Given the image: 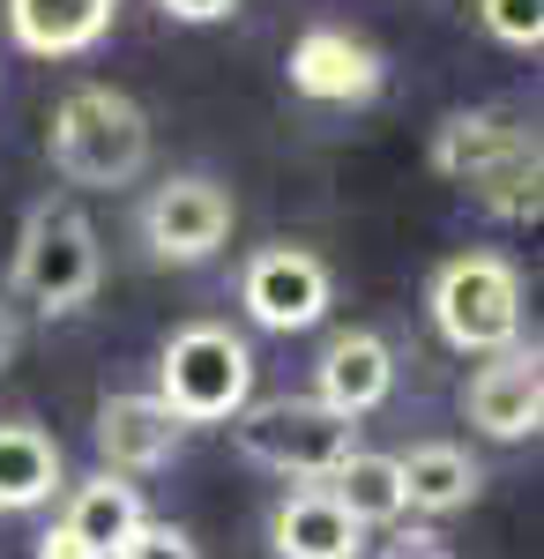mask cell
I'll use <instances>...</instances> for the list:
<instances>
[{
	"label": "cell",
	"instance_id": "obj_15",
	"mask_svg": "<svg viewBox=\"0 0 544 559\" xmlns=\"http://www.w3.org/2000/svg\"><path fill=\"white\" fill-rule=\"evenodd\" d=\"M395 477H403V515H456L485 492V471L448 440H418L411 455H395Z\"/></svg>",
	"mask_w": 544,
	"mask_h": 559
},
{
	"label": "cell",
	"instance_id": "obj_8",
	"mask_svg": "<svg viewBox=\"0 0 544 559\" xmlns=\"http://www.w3.org/2000/svg\"><path fill=\"white\" fill-rule=\"evenodd\" d=\"M284 75H292V90L306 97V105H374L380 83H388V68H380L374 45L351 38V31H335V23L298 31Z\"/></svg>",
	"mask_w": 544,
	"mask_h": 559
},
{
	"label": "cell",
	"instance_id": "obj_9",
	"mask_svg": "<svg viewBox=\"0 0 544 559\" xmlns=\"http://www.w3.org/2000/svg\"><path fill=\"white\" fill-rule=\"evenodd\" d=\"M462 418L485 432V440H537L544 426V366L537 350H500V358H485L470 388H462Z\"/></svg>",
	"mask_w": 544,
	"mask_h": 559
},
{
	"label": "cell",
	"instance_id": "obj_1",
	"mask_svg": "<svg viewBox=\"0 0 544 559\" xmlns=\"http://www.w3.org/2000/svg\"><path fill=\"white\" fill-rule=\"evenodd\" d=\"M45 150L68 187H134L150 173V112L113 83H83L52 105Z\"/></svg>",
	"mask_w": 544,
	"mask_h": 559
},
{
	"label": "cell",
	"instance_id": "obj_23",
	"mask_svg": "<svg viewBox=\"0 0 544 559\" xmlns=\"http://www.w3.org/2000/svg\"><path fill=\"white\" fill-rule=\"evenodd\" d=\"M157 8H165L172 23H194V31H202V23H224L239 0H157Z\"/></svg>",
	"mask_w": 544,
	"mask_h": 559
},
{
	"label": "cell",
	"instance_id": "obj_2",
	"mask_svg": "<svg viewBox=\"0 0 544 559\" xmlns=\"http://www.w3.org/2000/svg\"><path fill=\"white\" fill-rule=\"evenodd\" d=\"M8 284L15 299H31L45 321L60 313H83L105 284V247H97V224L75 202H38L15 231V261H8Z\"/></svg>",
	"mask_w": 544,
	"mask_h": 559
},
{
	"label": "cell",
	"instance_id": "obj_14",
	"mask_svg": "<svg viewBox=\"0 0 544 559\" xmlns=\"http://www.w3.org/2000/svg\"><path fill=\"white\" fill-rule=\"evenodd\" d=\"M269 552L276 559H358L366 552V530L343 515L321 485H306L292 500H276V515H269Z\"/></svg>",
	"mask_w": 544,
	"mask_h": 559
},
{
	"label": "cell",
	"instance_id": "obj_18",
	"mask_svg": "<svg viewBox=\"0 0 544 559\" xmlns=\"http://www.w3.org/2000/svg\"><path fill=\"white\" fill-rule=\"evenodd\" d=\"M321 492H329L358 530H395V522H403V477H395V455L358 448L351 463H335V471L321 477Z\"/></svg>",
	"mask_w": 544,
	"mask_h": 559
},
{
	"label": "cell",
	"instance_id": "obj_5",
	"mask_svg": "<svg viewBox=\"0 0 544 559\" xmlns=\"http://www.w3.org/2000/svg\"><path fill=\"white\" fill-rule=\"evenodd\" d=\"M232 432H239V455H247V463H261V471H276V477H314V485H321L335 463L358 455V418H343V411L314 403V395L247 403V411L232 418Z\"/></svg>",
	"mask_w": 544,
	"mask_h": 559
},
{
	"label": "cell",
	"instance_id": "obj_21",
	"mask_svg": "<svg viewBox=\"0 0 544 559\" xmlns=\"http://www.w3.org/2000/svg\"><path fill=\"white\" fill-rule=\"evenodd\" d=\"M120 559H202V552H194V537H187L179 522H142L120 545Z\"/></svg>",
	"mask_w": 544,
	"mask_h": 559
},
{
	"label": "cell",
	"instance_id": "obj_25",
	"mask_svg": "<svg viewBox=\"0 0 544 559\" xmlns=\"http://www.w3.org/2000/svg\"><path fill=\"white\" fill-rule=\"evenodd\" d=\"M31 559H90V552L75 545V537H68V530H60V522H52V530L38 537V552H31Z\"/></svg>",
	"mask_w": 544,
	"mask_h": 559
},
{
	"label": "cell",
	"instance_id": "obj_19",
	"mask_svg": "<svg viewBox=\"0 0 544 559\" xmlns=\"http://www.w3.org/2000/svg\"><path fill=\"white\" fill-rule=\"evenodd\" d=\"M537 179H544L537 150H522V157H507V165H493V173L462 179V194H470L477 210L493 216V224H515V231H522V224H537V210H544Z\"/></svg>",
	"mask_w": 544,
	"mask_h": 559
},
{
	"label": "cell",
	"instance_id": "obj_10",
	"mask_svg": "<svg viewBox=\"0 0 544 559\" xmlns=\"http://www.w3.org/2000/svg\"><path fill=\"white\" fill-rule=\"evenodd\" d=\"M90 440H97L105 471L134 485V477L165 471L172 455H179V440H187V426L172 418V411L157 403V395L127 388V395H105V403H97V426H90Z\"/></svg>",
	"mask_w": 544,
	"mask_h": 559
},
{
	"label": "cell",
	"instance_id": "obj_4",
	"mask_svg": "<svg viewBox=\"0 0 544 559\" xmlns=\"http://www.w3.org/2000/svg\"><path fill=\"white\" fill-rule=\"evenodd\" d=\"M425 313L440 329V344L462 358H500L522 344V276L500 254H456L433 269Z\"/></svg>",
	"mask_w": 544,
	"mask_h": 559
},
{
	"label": "cell",
	"instance_id": "obj_6",
	"mask_svg": "<svg viewBox=\"0 0 544 559\" xmlns=\"http://www.w3.org/2000/svg\"><path fill=\"white\" fill-rule=\"evenodd\" d=\"M232 187L210 173H172L150 202H142V247L165 269H194L232 239Z\"/></svg>",
	"mask_w": 544,
	"mask_h": 559
},
{
	"label": "cell",
	"instance_id": "obj_16",
	"mask_svg": "<svg viewBox=\"0 0 544 559\" xmlns=\"http://www.w3.org/2000/svg\"><path fill=\"white\" fill-rule=\"evenodd\" d=\"M142 492L127 485V477H113V471H97L90 485H75V500H68V515H60V530L83 545L90 559H120V545L142 530Z\"/></svg>",
	"mask_w": 544,
	"mask_h": 559
},
{
	"label": "cell",
	"instance_id": "obj_13",
	"mask_svg": "<svg viewBox=\"0 0 544 559\" xmlns=\"http://www.w3.org/2000/svg\"><path fill=\"white\" fill-rule=\"evenodd\" d=\"M522 150H537V128L530 120H515V112H448L440 128H433V173L440 179H477V173H493V165H507V157H522Z\"/></svg>",
	"mask_w": 544,
	"mask_h": 559
},
{
	"label": "cell",
	"instance_id": "obj_3",
	"mask_svg": "<svg viewBox=\"0 0 544 559\" xmlns=\"http://www.w3.org/2000/svg\"><path fill=\"white\" fill-rule=\"evenodd\" d=\"M179 426H224L253 403V350L247 336H232L224 321H187L165 336V358H157V388Z\"/></svg>",
	"mask_w": 544,
	"mask_h": 559
},
{
	"label": "cell",
	"instance_id": "obj_24",
	"mask_svg": "<svg viewBox=\"0 0 544 559\" xmlns=\"http://www.w3.org/2000/svg\"><path fill=\"white\" fill-rule=\"evenodd\" d=\"M15 358H23V313H15V306L0 299V373H8Z\"/></svg>",
	"mask_w": 544,
	"mask_h": 559
},
{
	"label": "cell",
	"instance_id": "obj_22",
	"mask_svg": "<svg viewBox=\"0 0 544 559\" xmlns=\"http://www.w3.org/2000/svg\"><path fill=\"white\" fill-rule=\"evenodd\" d=\"M374 559H456V552H448L440 530H388V545Z\"/></svg>",
	"mask_w": 544,
	"mask_h": 559
},
{
	"label": "cell",
	"instance_id": "obj_11",
	"mask_svg": "<svg viewBox=\"0 0 544 559\" xmlns=\"http://www.w3.org/2000/svg\"><path fill=\"white\" fill-rule=\"evenodd\" d=\"M388 395H395V350L374 329H335L321 344V366H314V403H329L343 418H366Z\"/></svg>",
	"mask_w": 544,
	"mask_h": 559
},
{
	"label": "cell",
	"instance_id": "obj_12",
	"mask_svg": "<svg viewBox=\"0 0 544 559\" xmlns=\"http://www.w3.org/2000/svg\"><path fill=\"white\" fill-rule=\"evenodd\" d=\"M120 0H8V38L31 60H75L113 38Z\"/></svg>",
	"mask_w": 544,
	"mask_h": 559
},
{
	"label": "cell",
	"instance_id": "obj_7",
	"mask_svg": "<svg viewBox=\"0 0 544 559\" xmlns=\"http://www.w3.org/2000/svg\"><path fill=\"white\" fill-rule=\"evenodd\" d=\"M329 299H335V276L314 247H261L239 269V306H247L253 329H276V336L314 329L329 313Z\"/></svg>",
	"mask_w": 544,
	"mask_h": 559
},
{
	"label": "cell",
	"instance_id": "obj_17",
	"mask_svg": "<svg viewBox=\"0 0 544 559\" xmlns=\"http://www.w3.org/2000/svg\"><path fill=\"white\" fill-rule=\"evenodd\" d=\"M60 492V440L31 418H0V508L31 515Z\"/></svg>",
	"mask_w": 544,
	"mask_h": 559
},
{
	"label": "cell",
	"instance_id": "obj_20",
	"mask_svg": "<svg viewBox=\"0 0 544 559\" xmlns=\"http://www.w3.org/2000/svg\"><path fill=\"white\" fill-rule=\"evenodd\" d=\"M477 23L515 52H537L544 45V0H477Z\"/></svg>",
	"mask_w": 544,
	"mask_h": 559
}]
</instances>
